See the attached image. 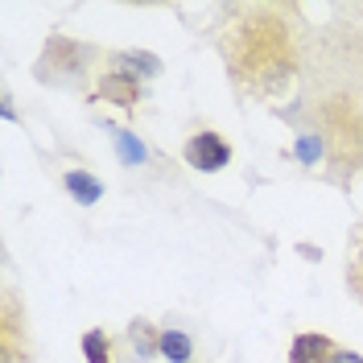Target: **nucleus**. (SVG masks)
I'll use <instances>...</instances> for the list:
<instances>
[{
  "mask_svg": "<svg viewBox=\"0 0 363 363\" xmlns=\"http://www.w3.org/2000/svg\"><path fill=\"white\" fill-rule=\"evenodd\" d=\"M294 4H231L219 29V54L231 87L248 99H277L301 74Z\"/></svg>",
  "mask_w": 363,
  "mask_h": 363,
  "instance_id": "1",
  "label": "nucleus"
},
{
  "mask_svg": "<svg viewBox=\"0 0 363 363\" xmlns=\"http://www.w3.org/2000/svg\"><path fill=\"white\" fill-rule=\"evenodd\" d=\"M314 133L326 140V157L339 169L335 178H351L363 169V99H355V91H335L318 99Z\"/></svg>",
  "mask_w": 363,
  "mask_h": 363,
  "instance_id": "2",
  "label": "nucleus"
},
{
  "mask_svg": "<svg viewBox=\"0 0 363 363\" xmlns=\"http://www.w3.org/2000/svg\"><path fill=\"white\" fill-rule=\"evenodd\" d=\"M95 54L99 50L87 42H74L67 33H50L42 45V58H38V79L42 83H74L91 70Z\"/></svg>",
  "mask_w": 363,
  "mask_h": 363,
  "instance_id": "3",
  "label": "nucleus"
},
{
  "mask_svg": "<svg viewBox=\"0 0 363 363\" xmlns=\"http://www.w3.org/2000/svg\"><path fill=\"white\" fill-rule=\"evenodd\" d=\"M33 359V339H29V314L21 297L9 294L0 297V363H29Z\"/></svg>",
  "mask_w": 363,
  "mask_h": 363,
  "instance_id": "4",
  "label": "nucleus"
},
{
  "mask_svg": "<svg viewBox=\"0 0 363 363\" xmlns=\"http://www.w3.org/2000/svg\"><path fill=\"white\" fill-rule=\"evenodd\" d=\"M186 165H194L199 174H219L231 165V140L219 128H199V133L186 136V149H182Z\"/></svg>",
  "mask_w": 363,
  "mask_h": 363,
  "instance_id": "5",
  "label": "nucleus"
},
{
  "mask_svg": "<svg viewBox=\"0 0 363 363\" xmlns=\"http://www.w3.org/2000/svg\"><path fill=\"white\" fill-rule=\"evenodd\" d=\"M91 99H104V104H116V108H124V112H136L140 104H145V83L136 79L133 70H104L99 79H95V87H91Z\"/></svg>",
  "mask_w": 363,
  "mask_h": 363,
  "instance_id": "6",
  "label": "nucleus"
},
{
  "mask_svg": "<svg viewBox=\"0 0 363 363\" xmlns=\"http://www.w3.org/2000/svg\"><path fill=\"white\" fill-rule=\"evenodd\" d=\"M339 351H342V347L330 339V335L301 330V335H294V342H289V359H285V363H330Z\"/></svg>",
  "mask_w": 363,
  "mask_h": 363,
  "instance_id": "7",
  "label": "nucleus"
},
{
  "mask_svg": "<svg viewBox=\"0 0 363 363\" xmlns=\"http://www.w3.org/2000/svg\"><path fill=\"white\" fill-rule=\"evenodd\" d=\"M124 342L136 351V359H153V355H161V326H153L149 318H133L128 322V330H124Z\"/></svg>",
  "mask_w": 363,
  "mask_h": 363,
  "instance_id": "8",
  "label": "nucleus"
},
{
  "mask_svg": "<svg viewBox=\"0 0 363 363\" xmlns=\"http://www.w3.org/2000/svg\"><path fill=\"white\" fill-rule=\"evenodd\" d=\"M62 186H67V194L79 206H95L104 199V182L95 178V174H87V169H67L62 174Z\"/></svg>",
  "mask_w": 363,
  "mask_h": 363,
  "instance_id": "9",
  "label": "nucleus"
},
{
  "mask_svg": "<svg viewBox=\"0 0 363 363\" xmlns=\"http://www.w3.org/2000/svg\"><path fill=\"white\" fill-rule=\"evenodd\" d=\"M120 70H133L136 79H153V74H161V58L157 54H149V50H116V54H108Z\"/></svg>",
  "mask_w": 363,
  "mask_h": 363,
  "instance_id": "10",
  "label": "nucleus"
},
{
  "mask_svg": "<svg viewBox=\"0 0 363 363\" xmlns=\"http://www.w3.org/2000/svg\"><path fill=\"white\" fill-rule=\"evenodd\" d=\"M108 133H112L116 157L124 161V165H145V161H149V145H145L140 136H133L128 128H116V124H108Z\"/></svg>",
  "mask_w": 363,
  "mask_h": 363,
  "instance_id": "11",
  "label": "nucleus"
},
{
  "mask_svg": "<svg viewBox=\"0 0 363 363\" xmlns=\"http://www.w3.org/2000/svg\"><path fill=\"white\" fill-rule=\"evenodd\" d=\"M161 359L169 363H190L194 359V339L182 330H161Z\"/></svg>",
  "mask_w": 363,
  "mask_h": 363,
  "instance_id": "12",
  "label": "nucleus"
},
{
  "mask_svg": "<svg viewBox=\"0 0 363 363\" xmlns=\"http://www.w3.org/2000/svg\"><path fill=\"white\" fill-rule=\"evenodd\" d=\"M79 347H83V359L87 363H112V335L99 330V326H91L87 335L79 339Z\"/></svg>",
  "mask_w": 363,
  "mask_h": 363,
  "instance_id": "13",
  "label": "nucleus"
},
{
  "mask_svg": "<svg viewBox=\"0 0 363 363\" xmlns=\"http://www.w3.org/2000/svg\"><path fill=\"white\" fill-rule=\"evenodd\" d=\"M294 157L301 165H318V161H326V140L314 133V128H306V133L294 140Z\"/></svg>",
  "mask_w": 363,
  "mask_h": 363,
  "instance_id": "14",
  "label": "nucleus"
},
{
  "mask_svg": "<svg viewBox=\"0 0 363 363\" xmlns=\"http://www.w3.org/2000/svg\"><path fill=\"white\" fill-rule=\"evenodd\" d=\"M347 285H351V294L363 301V227L355 231V240H351V256H347Z\"/></svg>",
  "mask_w": 363,
  "mask_h": 363,
  "instance_id": "15",
  "label": "nucleus"
},
{
  "mask_svg": "<svg viewBox=\"0 0 363 363\" xmlns=\"http://www.w3.org/2000/svg\"><path fill=\"white\" fill-rule=\"evenodd\" d=\"M0 116H4L9 124L17 120V108H13V95H9V91H4V99H0Z\"/></svg>",
  "mask_w": 363,
  "mask_h": 363,
  "instance_id": "16",
  "label": "nucleus"
},
{
  "mask_svg": "<svg viewBox=\"0 0 363 363\" xmlns=\"http://www.w3.org/2000/svg\"><path fill=\"white\" fill-rule=\"evenodd\" d=\"M330 363H363V355H359V351H339Z\"/></svg>",
  "mask_w": 363,
  "mask_h": 363,
  "instance_id": "17",
  "label": "nucleus"
}]
</instances>
